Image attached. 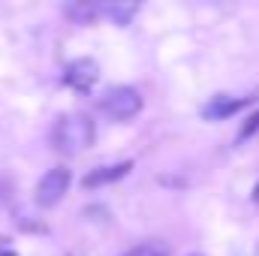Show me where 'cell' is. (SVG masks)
<instances>
[{
  "mask_svg": "<svg viewBox=\"0 0 259 256\" xmlns=\"http://www.w3.org/2000/svg\"><path fill=\"white\" fill-rule=\"evenodd\" d=\"M253 199H256V202H259V184H256V190H253Z\"/></svg>",
  "mask_w": 259,
  "mask_h": 256,
  "instance_id": "obj_11",
  "label": "cell"
},
{
  "mask_svg": "<svg viewBox=\"0 0 259 256\" xmlns=\"http://www.w3.org/2000/svg\"><path fill=\"white\" fill-rule=\"evenodd\" d=\"M136 12H139L136 3H103V6H100V15H106V18H109L112 24H118V27L130 24Z\"/></svg>",
  "mask_w": 259,
  "mask_h": 256,
  "instance_id": "obj_7",
  "label": "cell"
},
{
  "mask_svg": "<svg viewBox=\"0 0 259 256\" xmlns=\"http://www.w3.org/2000/svg\"><path fill=\"white\" fill-rule=\"evenodd\" d=\"M94 139H97V130L88 115H64L52 130V142L64 154H81L84 148L94 145Z\"/></svg>",
  "mask_w": 259,
  "mask_h": 256,
  "instance_id": "obj_1",
  "label": "cell"
},
{
  "mask_svg": "<svg viewBox=\"0 0 259 256\" xmlns=\"http://www.w3.org/2000/svg\"><path fill=\"white\" fill-rule=\"evenodd\" d=\"M66 190H69V169L55 166V169H49V172L39 178L33 199H36L39 208H55V205L66 196Z\"/></svg>",
  "mask_w": 259,
  "mask_h": 256,
  "instance_id": "obj_3",
  "label": "cell"
},
{
  "mask_svg": "<svg viewBox=\"0 0 259 256\" xmlns=\"http://www.w3.org/2000/svg\"><path fill=\"white\" fill-rule=\"evenodd\" d=\"M100 109L112 118V121H130V118H136L139 112H142V97H139V91H133V88H112L103 100H100Z\"/></svg>",
  "mask_w": 259,
  "mask_h": 256,
  "instance_id": "obj_2",
  "label": "cell"
},
{
  "mask_svg": "<svg viewBox=\"0 0 259 256\" xmlns=\"http://www.w3.org/2000/svg\"><path fill=\"white\" fill-rule=\"evenodd\" d=\"M256 130H259V112L253 115V118H250V121H247V124H244V127H241V133H238V139H247V136H253Z\"/></svg>",
  "mask_w": 259,
  "mask_h": 256,
  "instance_id": "obj_10",
  "label": "cell"
},
{
  "mask_svg": "<svg viewBox=\"0 0 259 256\" xmlns=\"http://www.w3.org/2000/svg\"><path fill=\"white\" fill-rule=\"evenodd\" d=\"M124 256H166V247H160V244H139V247H130Z\"/></svg>",
  "mask_w": 259,
  "mask_h": 256,
  "instance_id": "obj_9",
  "label": "cell"
},
{
  "mask_svg": "<svg viewBox=\"0 0 259 256\" xmlns=\"http://www.w3.org/2000/svg\"><path fill=\"white\" fill-rule=\"evenodd\" d=\"M133 169V163H115V166H100L94 169L91 175H84V187H103V184H112V181H121Z\"/></svg>",
  "mask_w": 259,
  "mask_h": 256,
  "instance_id": "obj_6",
  "label": "cell"
},
{
  "mask_svg": "<svg viewBox=\"0 0 259 256\" xmlns=\"http://www.w3.org/2000/svg\"><path fill=\"white\" fill-rule=\"evenodd\" d=\"M241 106H244L241 100H232V97H226V94H217V97H211V100L202 106V118H208V121H223V118L235 115Z\"/></svg>",
  "mask_w": 259,
  "mask_h": 256,
  "instance_id": "obj_5",
  "label": "cell"
},
{
  "mask_svg": "<svg viewBox=\"0 0 259 256\" xmlns=\"http://www.w3.org/2000/svg\"><path fill=\"white\" fill-rule=\"evenodd\" d=\"M193 256H199V253H193Z\"/></svg>",
  "mask_w": 259,
  "mask_h": 256,
  "instance_id": "obj_13",
  "label": "cell"
},
{
  "mask_svg": "<svg viewBox=\"0 0 259 256\" xmlns=\"http://www.w3.org/2000/svg\"><path fill=\"white\" fill-rule=\"evenodd\" d=\"M66 15L78 24H91L97 15H100V6H91V3H69L66 6Z\"/></svg>",
  "mask_w": 259,
  "mask_h": 256,
  "instance_id": "obj_8",
  "label": "cell"
},
{
  "mask_svg": "<svg viewBox=\"0 0 259 256\" xmlns=\"http://www.w3.org/2000/svg\"><path fill=\"white\" fill-rule=\"evenodd\" d=\"M97 78H100V66H97V61H91V58L72 61L64 72V81L69 88H75V91H91L97 84Z\"/></svg>",
  "mask_w": 259,
  "mask_h": 256,
  "instance_id": "obj_4",
  "label": "cell"
},
{
  "mask_svg": "<svg viewBox=\"0 0 259 256\" xmlns=\"http://www.w3.org/2000/svg\"><path fill=\"white\" fill-rule=\"evenodd\" d=\"M0 256H15V253H12V250H9V253H6V250H3V253H0Z\"/></svg>",
  "mask_w": 259,
  "mask_h": 256,
  "instance_id": "obj_12",
  "label": "cell"
}]
</instances>
